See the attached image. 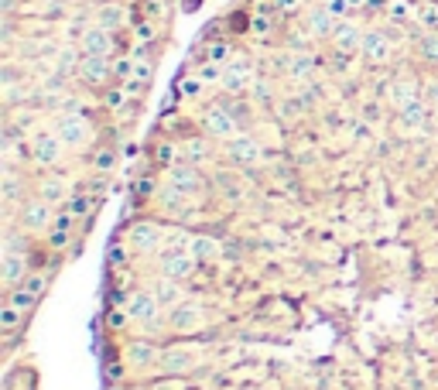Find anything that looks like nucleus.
Wrapping results in <instances>:
<instances>
[{"instance_id":"1","label":"nucleus","mask_w":438,"mask_h":390,"mask_svg":"<svg viewBox=\"0 0 438 390\" xmlns=\"http://www.w3.org/2000/svg\"><path fill=\"white\" fill-rule=\"evenodd\" d=\"M103 390H438V0H226L106 240Z\"/></svg>"},{"instance_id":"2","label":"nucleus","mask_w":438,"mask_h":390,"mask_svg":"<svg viewBox=\"0 0 438 390\" xmlns=\"http://www.w3.org/2000/svg\"><path fill=\"white\" fill-rule=\"evenodd\" d=\"M178 0H0L3 360L141 144Z\"/></svg>"}]
</instances>
